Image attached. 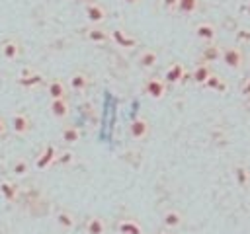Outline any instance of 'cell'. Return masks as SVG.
Listing matches in <instances>:
<instances>
[{"mask_svg":"<svg viewBox=\"0 0 250 234\" xmlns=\"http://www.w3.org/2000/svg\"><path fill=\"white\" fill-rule=\"evenodd\" d=\"M221 60H223V64H225L227 68L238 72V70H242V66H244V62H246V57H244V53H242L240 47L230 45V47H225V49H223Z\"/></svg>","mask_w":250,"mask_h":234,"instance_id":"6da1fadb","label":"cell"},{"mask_svg":"<svg viewBox=\"0 0 250 234\" xmlns=\"http://www.w3.org/2000/svg\"><path fill=\"white\" fill-rule=\"evenodd\" d=\"M166 88H168V84H166L164 78H160V76H150V78H146L145 84H143V92H145L150 99H162V98L166 96Z\"/></svg>","mask_w":250,"mask_h":234,"instance_id":"7a4b0ae2","label":"cell"},{"mask_svg":"<svg viewBox=\"0 0 250 234\" xmlns=\"http://www.w3.org/2000/svg\"><path fill=\"white\" fill-rule=\"evenodd\" d=\"M45 82V76L33 68H23L20 74H18V84L21 88H27V90H33L37 86H41Z\"/></svg>","mask_w":250,"mask_h":234,"instance_id":"3957f363","label":"cell"},{"mask_svg":"<svg viewBox=\"0 0 250 234\" xmlns=\"http://www.w3.org/2000/svg\"><path fill=\"white\" fill-rule=\"evenodd\" d=\"M84 16L92 25H102L107 18V10L100 2H90L84 6Z\"/></svg>","mask_w":250,"mask_h":234,"instance_id":"277c9868","label":"cell"},{"mask_svg":"<svg viewBox=\"0 0 250 234\" xmlns=\"http://www.w3.org/2000/svg\"><path fill=\"white\" fill-rule=\"evenodd\" d=\"M10 129H12L16 135H20V136L29 135V131H31V117H29L27 113H23V111L14 113L12 119H10Z\"/></svg>","mask_w":250,"mask_h":234,"instance_id":"5b68a950","label":"cell"},{"mask_svg":"<svg viewBox=\"0 0 250 234\" xmlns=\"http://www.w3.org/2000/svg\"><path fill=\"white\" fill-rule=\"evenodd\" d=\"M129 135L135 140H143L150 135V121L146 117H135L129 123Z\"/></svg>","mask_w":250,"mask_h":234,"instance_id":"8992f818","label":"cell"},{"mask_svg":"<svg viewBox=\"0 0 250 234\" xmlns=\"http://www.w3.org/2000/svg\"><path fill=\"white\" fill-rule=\"evenodd\" d=\"M57 154H59V150H57L55 144H45L43 150L39 152L37 160H35V168H37V170H47V168H51V166L55 164V160H57Z\"/></svg>","mask_w":250,"mask_h":234,"instance_id":"52a82bcc","label":"cell"},{"mask_svg":"<svg viewBox=\"0 0 250 234\" xmlns=\"http://www.w3.org/2000/svg\"><path fill=\"white\" fill-rule=\"evenodd\" d=\"M109 33H111V41H113L117 47H121V49H133V47H137V43H139L135 35H131L129 31H125V29H121V27H115V29H111Z\"/></svg>","mask_w":250,"mask_h":234,"instance_id":"ba28073f","label":"cell"},{"mask_svg":"<svg viewBox=\"0 0 250 234\" xmlns=\"http://www.w3.org/2000/svg\"><path fill=\"white\" fill-rule=\"evenodd\" d=\"M84 35L90 43H96V45H104V43H109L111 41V33L107 29H104L102 25H90L84 29Z\"/></svg>","mask_w":250,"mask_h":234,"instance_id":"9c48e42d","label":"cell"},{"mask_svg":"<svg viewBox=\"0 0 250 234\" xmlns=\"http://www.w3.org/2000/svg\"><path fill=\"white\" fill-rule=\"evenodd\" d=\"M193 31H195V37H197L199 41H203L205 45H207V43H215V39H217V27H215L211 21H201V23H197Z\"/></svg>","mask_w":250,"mask_h":234,"instance_id":"30bf717a","label":"cell"},{"mask_svg":"<svg viewBox=\"0 0 250 234\" xmlns=\"http://www.w3.org/2000/svg\"><path fill=\"white\" fill-rule=\"evenodd\" d=\"M0 53H2V57H4L6 60H16V58L21 55V45H20L18 39L8 37V39L2 41V45H0Z\"/></svg>","mask_w":250,"mask_h":234,"instance_id":"8fae6325","label":"cell"},{"mask_svg":"<svg viewBox=\"0 0 250 234\" xmlns=\"http://www.w3.org/2000/svg\"><path fill=\"white\" fill-rule=\"evenodd\" d=\"M184 78H186V66L182 62H178V60L172 62L164 72V82L166 84H182Z\"/></svg>","mask_w":250,"mask_h":234,"instance_id":"7c38bea8","label":"cell"},{"mask_svg":"<svg viewBox=\"0 0 250 234\" xmlns=\"http://www.w3.org/2000/svg\"><path fill=\"white\" fill-rule=\"evenodd\" d=\"M49 113L53 119H66L68 113H70V103L66 98H61V99H51L49 101Z\"/></svg>","mask_w":250,"mask_h":234,"instance_id":"4fadbf2b","label":"cell"},{"mask_svg":"<svg viewBox=\"0 0 250 234\" xmlns=\"http://www.w3.org/2000/svg\"><path fill=\"white\" fill-rule=\"evenodd\" d=\"M232 179L240 189H248L250 187V168L242 162L232 166Z\"/></svg>","mask_w":250,"mask_h":234,"instance_id":"5bb4252c","label":"cell"},{"mask_svg":"<svg viewBox=\"0 0 250 234\" xmlns=\"http://www.w3.org/2000/svg\"><path fill=\"white\" fill-rule=\"evenodd\" d=\"M162 224L168 230H176V228H180L184 224V214L178 209H166L162 213Z\"/></svg>","mask_w":250,"mask_h":234,"instance_id":"9a60e30c","label":"cell"},{"mask_svg":"<svg viewBox=\"0 0 250 234\" xmlns=\"http://www.w3.org/2000/svg\"><path fill=\"white\" fill-rule=\"evenodd\" d=\"M221 57H223V49H221L217 43H207V45L201 49V55H199L201 62H207V64L221 60Z\"/></svg>","mask_w":250,"mask_h":234,"instance_id":"2e32d148","label":"cell"},{"mask_svg":"<svg viewBox=\"0 0 250 234\" xmlns=\"http://www.w3.org/2000/svg\"><path fill=\"white\" fill-rule=\"evenodd\" d=\"M137 62H139L141 68L152 70V68L158 64V53H156L154 49H143V51L139 53V57H137Z\"/></svg>","mask_w":250,"mask_h":234,"instance_id":"e0dca14e","label":"cell"},{"mask_svg":"<svg viewBox=\"0 0 250 234\" xmlns=\"http://www.w3.org/2000/svg\"><path fill=\"white\" fill-rule=\"evenodd\" d=\"M90 86V76L86 72H72L70 78H68V88L72 92H86Z\"/></svg>","mask_w":250,"mask_h":234,"instance_id":"ac0fdd59","label":"cell"},{"mask_svg":"<svg viewBox=\"0 0 250 234\" xmlns=\"http://www.w3.org/2000/svg\"><path fill=\"white\" fill-rule=\"evenodd\" d=\"M203 88H207L211 92H217V94H227L229 92V82L223 76H219L217 72H211V76L207 78V82L203 84Z\"/></svg>","mask_w":250,"mask_h":234,"instance_id":"d6986e66","label":"cell"},{"mask_svg":"<svg viewBox=\"0 0 250 234\" xmlns=\"http://www.w3.org/2000/svg\"><path fill=\"white\" fill-rule=\"evenodd\" d=\"M211 64H207V62H197L195 64V68L191 70V80H193V84H197V86H203L205 82H207V78L211 76Z\"/></svg>","mask_w":250,"mask_h":234,"instance_id":"ffe728a7","label":"cell"},{"mask_svg":"<svg viewBox=\"0 0 250 234\" xmlns=\"http://www.w3.org/2000/svg\"><path fill=\"white\" fill-rule=\"evenodd\" d=\"M47 94H49V99H61V98H66V84L59 78H53L47 82Z\"/></svg>","mask_w":250,"mask_h":234,"instance_id":"44dd1931","label":"cell"},{"mask_svg":"<svg viewBox=\"0 0 250 234\" xmlns=\"http://www.w3.org/2000/svg\"><path fill=\"white\" fill-rule=\"evenodd\" d=\"M61 140H62L66 146L78 144V140H80V129H78L76 125H64L62 131H61Z\"/></svg>","mask_w":250,"mask_h":234,"instance_id":"7402d4cb","label":"cell"},{"mask_svg":"<svg viewBox=\"0 0 250 234\" xmlns=\"http://www.w3.org/2000/svg\"><path fill=\"white\" fill-rule=\"evenodd\" d=\"M55 220H57V226L61 230H64V232H68V230H72L76 226V216L70 211H59Z\"/></svg>","mask_w":250,"mask_h":234,"instance_id":"603a6c76","label":"cell"},{"mask_svg":"<svg viewBox=\"0 0 250 234\" xmlns=\"http://www.w3.org/2000/svg\"><path fill=\"white\" fill-rule=\"evenodd\" d=\"M0 193H2V197H4L6 201L14 203V201L18 199V195H20V187H18L14 181H10V179H2V181H0Z\"/></svg>","mask_w":250,"mask_h":234,"instance_id":"cb8c5ba5","label":"cell"},{"mask_svg":"<svg viewBox=\"0 0 250 234\" xmlns=\"http://www.w3.org/2000/svg\"><path fill=\"white\" fill-rule=\"evenodd\" d=\"M107 224L102 216H90L86 220V234H105Z\"/></svg>","mask_w":250,"mask_h":234,"instance_id":"d4e9b609","label":"cell"},{"mask_svg":"<svg viewBox=\"0 0 250 234\" xmlns=\"http://www.w3.org/2000/svg\"><path fill=\"white\" fill-rule=\"evenodd\" d=\"M119 234H143V226L135 218H123L117 224Z\"/></svg>","mask_w":250,"mask_h":234,"instance_id":"484cf974","label":"cell"},{"mask_svg":"<svg viewBox=\"0 0 250 234\" xmlns=\"http://www.w3.org/2000/svg\"><path fill=\"white\" fill-rule=\"evenodd\" d=\"M29 170H31V166H29V162H27L25 158H18V160H14V164H12V174H14V177H25V176L29 174Z\"/></svg>","mask_w":250,"mask_h":234,"instance_id":"4316f807","label":"cell"},{"mask_svg":"<svg viewBox=\"0 0 250 234\" xmlns=\"http://www.w3.org/2000/svg\"><path fill=\"white\" fill-rule=\"evenodd\" d=\"M197 10H199V0H180L178 2V12L180 14L189 16V14H195Z\"/></svg>","mask_w":250,"mask_h":234,"instance_id":"83f0119b","label":"cell"},{"mask_svg":"<svg viewBox=\"0 0 250 234\" xmlns=\"http://www.w3.org/2000/svg\"><path fill=\"white\" fill-rule=\"evenodd\" d=\"M72 162H74V152L72 150H59L55 164H59V166H70Z\"/></svg>","mask_w":250,"mask_h":234,"instance_id":"f1b7e54d","label":"cell"},{"mask_svg":"<svg viewBox=\"0 0 250 234\" xmlns=\"http://www.w3.org/2000/svg\"><path fill=\"white\" fill-rule=\"evenodd\" d=\"M234 37L240 45H250V27H238Z\"/></svg>","mask_w":250,"mask_h":234,"instance_id":"f546056e","label":"cell"},{"mask_svg":"<svg viewBox=\"0 0 250 234\" xmlns=\"http://www.w3.org/2000/svg\"><path fill=\"white\" fill-rule=\"evenodd\" d=\"M178 2L180 0H162V6L166 12H178Z\"/></svg>","mask_w":250,"mask_h":234,"instance_id":"4dcf8cb0","label":"cell"},{"mask_svg":"<svg viewBox=\"0 0 250 234\" xmlns=\"http://www.w3.org/2000/svg\"><path fill=\"white\" fill-rule=\"evenodd\" d=\"M240 94H242L244 98H250V78H246V80L242 82V86H240Z\"/></svg>","mask_w":250,"mask_h":234,"instance_id":"1f68e13d","label":"cell"},{"mask_svg":"<svg viewBox=\"0 0 250 234\" xmlns=\"http://www.w3.org/2000/svg\"><path fill=\"white\" fill-rule=\"evenodd\" d=\"M6 133V121H4V117H0V136Z\"/></svg>","mask_w":250,"mask_h":234,"instance_id":"d6a6232c","label":"cell"},{"mask_svg":"<svg viewBox=\"0 0 250 234\" xmlns=\"http://www.w3.org/2000/svg\"><path fill=\"white\" fill-rule=\"evenodd\" d=\"M123 2H125L127 6H139V4L143 2V0H123Z\"/></svg>","mask_w":250,"mask_h":234,"instance_id":"836d02e7","label":"cell"},{"mask_svg":"<svg viewBox=\"0 0 250 234\" xmlns=\"http://www.w3.org/2000/svg\"><path fill=\"white\" fill-rule=\"evenodd\" d=\"M156 234H174V232H172V230H168V228H162V230H158Z\"/></svg>","mask_w":250,"mask_h":234,"instance_id":"e575fe53","label":"cell"},{"mask_svg":"<svg viewBox=\"0 0 250 234\" xmlns=\"http://www.w3.org/2000/svg\"><path fill=\"white\" fill-rule=\"evenodd\" d=\"M78 2H80V4H84V6H86V4H90V2H94V0H78Z\"/></svg>","mask_w":250,"mask_h":234,"instance_id":"d590c367","label":"cell"},{"mask_svg":"<svg viewBox=\"0 0 250 234\" xmlns=\"http://www.w3.org/2000/svg\"><path fill=\"white\" fill-rule=\"evenodd\" d=\"M244 10H246V14H250V2H248V4L244 6Z\"/></svg>","mask_w":250,"mask_h":234,"instance_id":"8d00e7d4","label":"cell"},{"mask_svg":"<svg viewBox=\"0 0 250 234\" xmlns=\"http://www.w3.org/2000/svg\"><path fill=\"white\" fill-rule=\"evenodd\" d=\"M246 105H248V109H250V98H246Z\"/></svg>","mask_w":250,"mask_h":234,"instance_id":"74e56055","label":"cell"},{"mask_svg":"<svg viewBox=\"0 0 250 234\" xmlns=\"http://www.w3.org/2000/svg\"><path fill=\"white\" fill-rule=\"evenodd\" d=\"M248 68H250V60H248Z\"/></svg>","mask_w":250,"mask_h":234,"instance_id":"f35d334b","label":"cell"}]
</instances>
